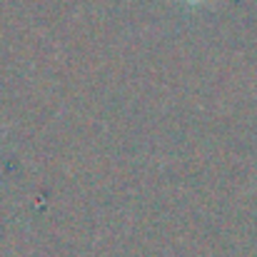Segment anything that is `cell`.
Wrapping results in <instances>:
<instances>
[{"mask_svg": "<svg viewBox=\"0 0 257 257\" xmlns=\"http://www.w3.org/2000/svg\"><path fill=\"white\" fill-rule=\"evenodd\" d=\"M185 5H192V8H197V5H205V3H210V0H182Z\"/></svg>", "mask_w": 257, "mask_h": 257, "instance_id": "obj_1", "label": "cell"}]
</instances>
